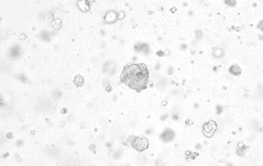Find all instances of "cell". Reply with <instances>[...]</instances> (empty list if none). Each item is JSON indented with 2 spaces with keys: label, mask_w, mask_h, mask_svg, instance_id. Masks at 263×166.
Segmentation results:
<instances>
[{
  "label": "cell",
  "mask_w": 263,
  "mask_h": 166,
  "mask_svg": "<svg viewBox=\"0 0 263 166\" xmlns=\"http://www.w3.org/2000/svg\"><path fill=\"white\" fill-rule=\"evenodd\" d=\"M149 70L147 64L125 65L119 75V81L124 87L135 93H143L147 90Z\"/></svg>",
  "instance_id": "6da1fadb"
}]
</instances>
